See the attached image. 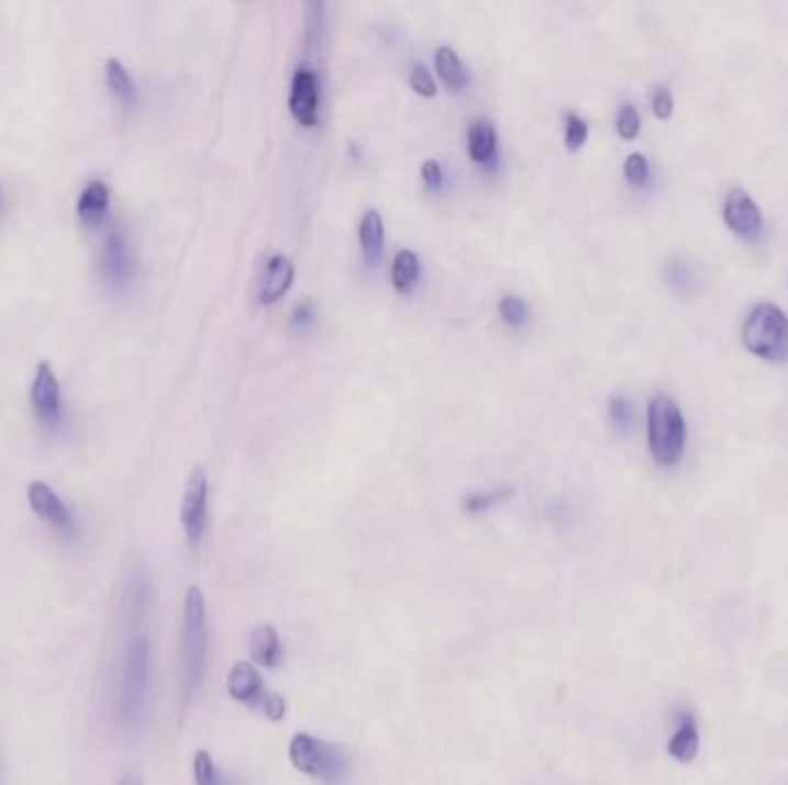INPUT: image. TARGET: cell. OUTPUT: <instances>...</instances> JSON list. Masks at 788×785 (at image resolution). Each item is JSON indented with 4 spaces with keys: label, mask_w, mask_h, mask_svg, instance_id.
Listing matches in <instances>:
<instances>
[{
    "label": "cell",
    "mask_w": 788,
    "mask_h": 785,
    "mask_svg": "<svg viewBox=\"0 0 788 785\" xmlns=\"http://www.w3.org/2000/svg\"><path fill=\"white\" fill-rule=\"evenodd\" d=\"M151 599L148 574L134 569L127 581V636L123 646L121 671L115 684V721L123 730L136 732L148 719L151 707V636L146 625V610Z\"/></svg>",
    "instance_id": "6da1fadb"
},
{
    "label": "cell",
    "mask_w": 788,
    "mask_h": 785,
    "mask_svg": "<svg viewBox=\"0 0 788 785\" xmlns=\"http://www.w3.org/2000/svg\"><path fill=\"white\" fill-rule=\"evenodd\" d=\"M208 663V620L203 592L192 585L185 594L182 638H180V680L185 700L192 698L203 684Z\"/></svg>",
    "instance_id": "7a4b0ae2"
},
{
    "label": "cell",
    "mask_w": 788,
    "mask_h": 785,
    "mask_svg": "<svg viewBox=\"0 0 788 785\" xmlns=\"http://www.w3.org/2000/svg\"><path fill=\"white\" fill-rule=\"evenodd\" d=\"M289 758L298 772L314 776L325 785H344L351 778V753L342 744L298 732L289 744Z\"/></svg>",
    "instance_id": "3957f363"
},
{
    "label": "cell",
    "mask_w": 788,
    "mask_h": 785,
    "mask_svg": "<svg viewBox=\"0 0 788 785\" xmlns=\"http://www.w3.org/2000/svg\"><path fill=\"white\" fill-rule=\"evenodd\" d=\"M687 424L678 403L668 394H655L648 403V449L653 459L672 468L682 459Z\"/></svg>",
    "instance_id": "277c9868"
},
{
    "label": "cell",
    "mask_w": 788,
    "mask_h": 785,
    "mask_svg": "<svg viewBox=\"0 0 788 785\" xmlns=\"http://www.w3.org/2000/svg\"><path fill=\"white\" fill-rule=\"evenodd\" d=\"M743 344L750 352L768 362L788 357V316L773 302L756 304L743 323Z\"/></svg>",
    "instance_id": "5b68a950"
},
{
    "label": "cell",
    "mask_w": 788,
    "mask_h": 785,
    "mask_svg": "<svg viewBox=\"0 0 788 785\" xmlns=\"http://www.w3.org/2000/svg\"><path fill=\"white\" fill-rule=\"evenodd\" d=\"M226 688L233 700L249 705L254 709H258L263 717H268L270 721H281L286 714V703L279 694H273L266 688V682L258 675V671L254 669L252 663L247 661H237L226 680Z\"/></svg>",
    "instance_id": "8992f818"
},
{
    "label": "cell",
    "mask_w": 788,
    "mask_h": 785,
    "mask_svg": "<svg viewBox=\"0 0 788 785\" xmlns=\"http://www.w3.org/2000/svg\"><path fill=\"white\" fill-rule=\"evenodd\" d=\"M180 523L187 541L197 546L208 528V478L201 466H197L187 478L180 505Z\"/></svg>",
    "instance_id": "52a82bcc"
},
{
    "label": "cell",
    "mask_w": 788,
    "mask_h": 785,
    "mask_svg": "<svg viewBox=\"0 0 788 785\" xmlns=\"http://www.w3.org/2000/svg\"><path fill=\"white\" fill-rule=\"evenodd\" d=\"M321 86L319 75L312 67H298L291 79V94H289V109L291 115L302 127H317L321 121Z\"/></svg>",
    "instance_id": "ba28073f"
},
{
    "label": "cell",
    "mask_w": 788,
    "mask_h": 785,
    "mask_svg": "<svg viewBox=\"0 0 788 785\" xmlns=\"http://www.w3.org/2000/svg\"><path fill=\"white\" fill-rule=\"evenodd\" d=\"M724 222L740 237H758L763 233V212L758 203L745 192L743 187H731L724 197Z\"/></svg>",
    "instance_id": "9c48e42d"
},
{
    "label": "cell",
    "mask_w": 788,
    "mask_h": 785,
    "mask_svg": "<svg viewBox=\"0 0 788 785\" xmlns=\"http://www.w3.org/2000/svg\"><path fill=\"white\" fill-rule=\"evenodd\" d=\"M31 403L40 422L44 424H58L63 413V392L58 375L49 362H40L35 369L33 388H31Z\"/></svg>",
    "instance_id": "30bf717a"
},
{
    "label": "cell",
    "mask_w": 788,
    "mask_h": 785,
    "mask_svg": "<svg viewBox=\"0 0 788 785\" xmlns=\"http://www.w3.org/2000/svg\"><path fill=\"white\" fill-rule=\"evenodd\" d=\"M29 505L31 509L44 520L49 523L52 528L69 535L75 532V516H71L69 507L63 503V497L44 482H31L26 489Z\"/></svg>",
    "instance_id": "8fae6325"
},
{
    "label": "cell",
    "mask_w": 788,
    "mask_h": 785,
    "mask_svg": "<svg viewBox=\"0 0 788 785\" xmlns=\"http://www.w3.org/2000/svg\"><path fill=\"white\" fill-rule=\"evenodd\" d=\"M293 279H296V266L291 260L284 254H273L258 279V291H256L258 304L260 306L277 304L286 293H289Z\"/></svg>",
    "instance_id": "7c38bea8"
},
{
    "label": "cell",
    "mask_w": 788,
    "mask_h": 785,
    "mask_svg": "<svg viewBox=\"0 0 788 785\" xmlns=\"http://www.w3.org/2000/svg\"><path fill=\"white\" fill-rule=\"evenodd\" d=\"M102 272L109 279V283L121 285L125 281L132 279L134 274V258L130 251V245L121 233H111L107 235V240L102 245Z\"/></svg>",
    "instance_id": "4fadbf2b"
},
{
    "label": "cell",
    "mask_w": 788,
    "mask_h": 785,
    "mask_svg": "<svg viewBox=\"0 0 788 785\" xmlns=\"http://www.w3.org/2000/svg\"><path fill=\"white\" fill-rule=\"evenodd\" d=\"M468 155L475 164L493 166L498 159V132L489 117H475L468 127Z\"/></svg>",
    "instance_id": "5bb4252c"
},
{
    "label": "cell",
    "mask_w": 788,
    "mask_h": 785,
    "mask_svg": "<svg viewBox=\"0 0 788 785\" xmlns=\"http://www.w3.org/2000/svg\"><path fill=\"white\" fill-rule=\"evenodd\" d=\"M249 654L263 669H279L284 663V646L270 625H260L249 633Z\"/></svg>",
    "instance_id": "9a60e30c"
},
{
    "label": "cell",
    "mask_w": 788,
    "mask_h": 785,
    "mask_svg": "<svg viewBox=\"0 0 788 785\" xmlns=\"http://www.w3.org/2000/svg\"><path fill=\"white\" fill-rule=\"evenodd\" d=\"M357 237H360V249H363L365 258L369 260V263H376L386 247V224L376 208L365 210L363 220H360V228H357Z\"/></svg>",
    "instance_id": "2e32d148"
},
{
    "label": "cell",
    "mask_w": 788,
    "mask_h": 785,
    "mask_svg": "<svg viewBox=\"0 0 788 785\" xmlns=\"http://www.w3.org/2000/svg\"><path fill=\"white\" fill-rule=\"evenodd\" d=\"M109 187L102 180H90L79 194L77 212L84 224H98L109 210Z\"/></svg>",
    "instance_id": "e0dca14e"
},
{
    "label": "cell",
    "mask_w": 788,
    "mask_h": 785,
    "mask_svg": "<svg viewBox=\"0 0 788 785\" xmlns=\"http://www.w3.org/2000/svg\"><path fill=\"white\" fill-rule=\"evenodd\" d=\"M104 77H107V86L113 92V98L121 102L125 109H134L138 104V90L134 79L130 77V71L125 69V65L118 58H109L104 65Z\"/></svg>",
    "instance_id": "ac0fdd59"
},
{
    "label": "cell",
    "mask_w": 788,
    "mask_h": 785,
    "mask_svg": "<svg viewBox=\"0 0 788 785\" xmlns=\"http://www.w3.org/2000/svg\"><path fill=\"white\" fill-rule=\"evenodd\" d=\"M434 65H436V75L443 79V83L450 90L462 92L468 86V69L452 46H439L434 54Z\"/></svg>",
    "instance_id": "d6986e66"
},
{
    "label": "cell",
    "mask_w": 788,
    "mask_h": 785,
    "mask_svg": "<svg viewBox=\"0 0 788 785\" xmlns=\"http://www.w3.org/2000/svg\"><path fill=\"white\" fill-rule=\"evenodd\" d=\"M668 753H672L678 763H691L699 753V730H697V721L691 717L689 711H682L680 724L676 734L668 742Z\"/></svg>",
    "instance_id": "ffe728a7"
},
{
    "label": "cell",
    "mask_w": 788,
    "mask_h": 785,
    "mask_svg": "<svg viewBox=\"0 0 788 785\" xmlns=\"http://www.w3.org/2000/svg\"><path fill=\"white\" fill-rule=\"evenodd\" d=\"M420 277V258L413 249H399L392 263V285L399 293H409Z\"/></svg>",
    "instance_id": "44dd1931"
},
{
    "label": "cell",
    "mask_w": 788,
    "mask_h": 785,
    "mask_svg": "<svg viewBox=\"0 0 788 785\" xmlns=\"http://www.w3.org/2000/svg\"><path fill=\"white\" fill-rule=\"evenodd\" d=\"M512 495H514L512 486H496L489 491H475L464 497V509L468 514H485L498 505H503L506 500H510Z\"/></svg>",
    "instance_id": "7402d4cb"
},
{
    "label": "cell",
    "mask_w": 788,
    "mask_h": 785,
    "mask_svg": "<svg viewBox=\"0 0 788 785\" xmlns=\"http://www.w3.org/2000/svg\"><path fill=\"white\" fill-rule=\"evenodd\" d=\"M195 781L197 785H235L226 774H222L214 765V760L208 751H197L195 755Z\"/></svg>",
    "instance_id": "603a6c76"
},
{
    "label": "cell",
    "mask_w": 788,
    "mask_h": 785,
    "mask_svg": "<svg viewBox=\"0 0 788 785\" xmlns=\"http://www.w3.org/2000/svg\"><path fill=\"white\" fill-rule=\"evenodd\" d=\"M615 132L620 138L634 141L641 132V115L634 104H620L615 115Z\"/></svg>",
    "instance_id": "cb8c5ba5"
},
{
    "label": "cell",
    "mask_w": 788,
    "mask_h": 785,
    "mask_svg": "<svg viewBox=\"0 0 788 785\" xmlns=\"http://www.w3.org/2000/svg\"><path fill=\"white\" fill-rule=\"evenodd\" d=\"M588 123L577 113H565V146L567 150H581L588 141Z\"/></svg>",
    "instance_id": "d4e9b609"
},
{
    "label": "cell",
    "mask_w": 788,
    "mask_h": 785,
    "mask_svg": "<svg viewBox=\"0 0 788 785\" xmlns=\"http://www.w3.org/2000/svg\"><path fill=\"white\" fill-rule=\"evenodd\" d=\"M498 314L510 327H521L529 318V306L517 295H506L498 302Z\"/></svg>",
    "instance_id": "484cf974"
},
{
    "label": "cell",
    "mask_w": 788,
    "mask_h": 785,
    "mask_svg": "<svg viewBox=\"0 0 788 785\" xmlns=\"http://www.w3.org/2000/svg\"><path fill=\"white\" fill-rule=\"evenodd\" d=\"M609 417L620 431H628L634 422V408L628 396H611L609 399Z\"/></svg>",
    "instance_id": "4316f807"
},
{
    "label": "cell",
    "mask_w": 788,
    "mask_h": 785,
    "mask_svg": "<svg viewBox=\"0 0 788 785\" xmlns=\"http://www.w3.org/2000/svg\"><path fill=\"white\" fill-rule=\"evenodd\" d=\"M411 88L420 94V98H436V81L432 77V69L424 63H415L411 69Z\"/></svg>",
    "instance_id": "83f0119b"
},
{
    "label": "cell",
    "mask_w": 788,
    "mask_h": 785,
    "mask_svg": "<svg viewBox=\"0 0 788 785\" xmlns=\"http://www.w3.org/2000/svg\"><path fill=\"white\" fill-rule=\"evenodd\" d=\"M623 173H625V180L634 187H641L646 184L648 176H651V164L648 159L643 157L641 153H632L628 159H625V166H623Z\"/></svg>",
    "instance_id": "f1b7e54d"
},
{
    "label": "cell",
    "mask_w": 788,
    "mask_h": 785,
    "mask_svg": "<svg viewBox=\"0 0 788 785\" xmlns=\"http://www.w3.org/2000/svg\"><path fill=\"white\" fill-rule=\"evenodd\" d=\"M653 111L659 121H666L674 113V94L666 86H657L653 90Z\"/></svg>",
    "instance_id": "f546056e"
},
{
    "label": "cell",
    "mask_w": 788,
    "mask_h": 785,
    "mask_svg": "<svg viewBox=\"0 0 788 785\" xmlns=\"http://www.w3.org/2000/svg\"><path fill=\"white\" fill-rule=\"evenodd\" d=\"M420 176H422V180H424L426 187L441 189L443 178H445L443 164H441L439 159H424V161H422V169H420Z\"/></svg>",
    "instance_id": "4dcf8cb0"
},
{
    "label": "cell",
    "mask_w": 788,
    "mask_h": 785,
    "mask_svg": "<svg viewBox=\"0 0 788 785\" xmlns=\"http://www.w3.org/2000/svg\"><path fill=\"white\" fill-rule=\"evenodd\" d=\"M312 318H314V306H312V302H302V304L296 306V312H293V325H302V327H304Z\"/></svg>",
    "instance_id": "1f68e13d"
},
{
    "label": "cell",
    "mask_w": 788,
    "mask_h": 785,
    "mask_svg": "<svg viewBox=\"0 0 788 785\" xmlns=\"http://www.w3.org/2000/svg\"><path fill=\"white\" fill-rule=\"evenodd\" d=\"M118 785H143V778L138 772H125L121 781H118Z\"/></svg>",
    "instance_id": "d6a6232c"
}]
</instances>
